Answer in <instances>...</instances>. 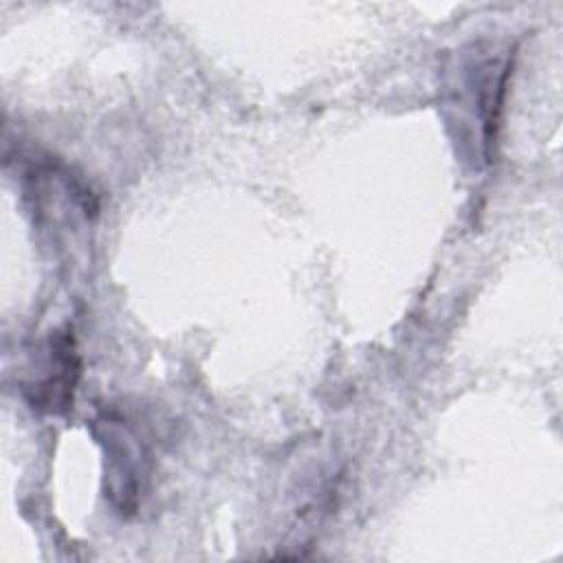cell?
<instances>
[{
  "label": "cell",
  "instance_id": "6da1fadb",
  "mask_svg": "<svg viewBox=\"0 0 563 563\" xmlns=\"http://www.w3.org/2000/svg\"><path fill=\"white\" fill-rule=\"evenodd\" d=\"M92 431L103 449L106 497L119 515H134L150 486L152 453L136 429L114 411H103Z\"/></svg>",
  "mask_w": 563,
  "mask_h": 563
},
{
  "label": "cell",
  "instance_id": "7a4b0ae2",
  "mask_svg": "<svg viewBox=\"0 0 563 563\" xmlns=\"http://www.w3.org/2000/svg\"><path fill=\"white\" fill-rule=\"evenodd\" d=\"M81 374V358L73 332L59 330L51 336L44 356V372L26 387L33 409L51 416H66L73 409Z\"/></svg>",
  "mask_w": 563,
  "mask_h": 563
}]
</instances>
